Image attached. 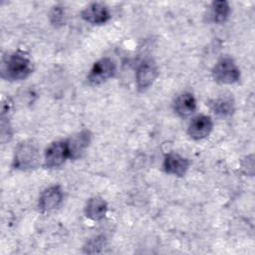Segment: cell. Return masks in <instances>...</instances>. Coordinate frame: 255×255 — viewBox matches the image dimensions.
Segmentation results:
<instances>
[{"mask_svg":"<svg viewBox=\"0 0 255 255\" xmlns=\"http://www.w3.org/2000/svg\"><path fill=\"white\" fill-rule=\"evenodd\" d=\"M33 73V64L23 52H13L5 56L1 64V77L10 82L27 79Z\"/></svg>","mask_w":255,"mask_h":255,"instance_id":"6da1fadb","label":"cell"},{"mask_svg":"<svg viewBox=\"0 0 255 255\" xmlns=\"http://www.w3.org/2000/svg\"><path fill=\"white\" fill-rule=\"evenodd\" d=\"M40 159L38 144L32 139L21 141L15 148L12 165L15 169L27 171L35 168Z\"/></svg>","mask_w":255,"mask_h":255,"instance_id":"7a4b0ae2","label":"cell"},{"mask_svg":"<svg viewBox=\"0 0 255 255\" xmlns=\"http://www.w3.org/2000/svg\"><path fill=\"white\" fill-rule=\"evenodd\" d=\"M213 80L222 85H233L238 83L241 77L240 69L230 57L220 58L211 71Z\"/></svg>","mask_w":255,"mask_h":255,"instance_id":"3957f363","label":"cell"},{"mask_svg":"<svg viewBox=\"0 0 255 255\" xmlns=\"http://www.w3.org/2000/svg\"><path fill=\"white\" fill-rule=\"evenodd\" d=\"M116 72V63L111 58L104 57L94 63L87 76V80L90 85L98 86L113 78Z\"/></svg>","mask_w":255,"mask_h":255,"instance_id":"277c9868","label":"cell"},{"mask_svg":"<svg viewBox=\"0 0 255 255\" xmlns=\"http://www.w3.org/2000/svg\"><path fill=\"white\" fill-rule=\"evenodd\" d=\"M70 158L67 140H56L51 142L44 152V166L46 168H56L65 163Z\"/></svg>","mask_w":255,"mask_h":255,"instance_id":"5b68a950","label":"cell"},{"mask_svg":"<svg viewBox=\"0 0 255 255\" xmlns=\"http://www.w3.org/2000/svg\"><path fill=\"white\" fill-rule=\"evenodd\" d=\"M158 69L152 59L142 60L135 71V86L139 92L147 90L156 80Z\"/></svg>","mask_w":255,"mask_h":255,"instance_id":"8992f818","label":"cell"},{"mask_svg":"<svg viewBox=\"0 0 255 255\" xmlns=\"http://www.w3.org/2000/svg\"><path fill=\"white\" fill-rule=\"evenodd\" d=\"M64 193L60 185L47 187L39 196L38 208L42 213H49L56 210L63 202Z\"/></svg>","mask_w":255,"mask_h":255,"instance_id":"52a82bcc","label":"cell"},{"mask_svg":"<svg viewBox=\"0 0 255 255\" xmlns=\"http://www.w3.org/2000/svg\"><path fill=\"white\" fill-rule=\"evenodd\" d=\"M81 17L90 24L103 25L111 19V12L106 4L93 2L82 10Z\"/></svg>","mask_w":255,"mask_h":255,"instance_id":"ba28073f","label":"cell"},{"mask_svg":"<svg viewBox=\"0 0 255 255\" xmlns=\"http://www.w3.org/2000/svg\"><path fill=\"white\" fill-rule=\"evenodd\" d=\"M213 128V122L210 117L198 115L194 117L187 127V134L194 140H201L207 137Z\"/></svg>","mask_w":255,"mask_h":255,"instance_id":"9c48e42d","label":"cell"},{"mask_svg":"<svg viewBox=\"0 0 255 255\" xmlns=\"http://www.w3.org/2000/svg\"><path fill=\"white\" fill-rule=\"evenodd\" d=\"M190 161L188 158L176 152H168L163 158L162 167L167 174L174 176H183L188 170Z\"/></svg>","mask_w":255,"mask_h":255,"instance_id":"30bf717a","label":"cell"},{"mask_svg":"<svg viewBox=\"0 0 255 255\" xmlns=\"http://www.w3.org/2000/svg\"><path fill=\"white\" fill-rule=\"evenodd\" d=\"M66 140L70 152V158L77 159L81 157V155L85 152L86 148H88V146L90 145L92 140V133L88 129H83L73 134Z\"/></svg>","mask_w":255,"mask_h":255,"instance_id":"8fae6325","label":"cell"},{"mask_svg":"<svg viewBox=\"0 0 255 255\" xmlns=\"http://www.w3.org/2000/svg\"><path fill=\"white\" fill-rule=\"evenodd\" d=\"M196 108V100L194 96L188 92L178 95L173 102V110L180 118L190 117L195 113Z\"/></svg>","mask_w":255,"mask_h":255,"instance_id":"7c38bea8","label":"cell"},{"mask_svg":"<svg viewBox=\"0 0 255 255\" xmlns=\"http://www.w3.org/2000/svg\"><path fill=\"white\" fill-rule=\"evenodd\" d=\"M108 203L101 196H93L88 199L84 207V213L87 218L100 221L107 215Z\"/></svg>","mask_w":255,"mask_h":255,"instance_id":"4fadbf2b","label":"cell"},{"mask_svg":"<svg viewBox=\"0 0 255 255\" xmlns=\"http://www.w3.org/2000/svg\"><path fill=\"white\" fill-rule=\"evenodd\" d=\"M231 13L230 5L225 0L213 1L210 6V18L214 23L223 24L225 23Z\"/></svg>","mask_w":255,"mask_h":255,"instance_id":"5bb4252c","label":"cell"},{"mask_svg":"<svg viewBox=\"0 0 255 255\" xmlns=\"http://www.w3.org/2000/svg\"><path fill=\"white\" fill-rule=\"evenodd\" d=\"M212 113L221 118L230 117L234 113L233 101L229 98H217L208 104Z\"/></svg>","mask_w":255,"mask_h":255,"instance_id":"9a60e30c","label":"cell"},{"mask_svg":"<svg viewBox=\"0 0 255 255\" xmlns=\"http://www.w3.org/2000/svg\"><path fill=\"white\" fill-rule=\"evenodd\" d=\"M105 246H106V238L103 235H98L89 239L87 243L84 245L83 250H84V253L95 254V253H100Z\"/></svg>","mask_w":255,"mask_h":255,"instance_id":"2e32d148","label":"cell"},{"mask_svg":"<svg viewBox=\"0 0 255 255\" xmlns=\"http://www.w3.org/2000/svg\"><path fill=\"white\" fill-rule=\"evenodd\" d=\"M65 9L61 5H56L50 11V21L54 26H62L65 23Z\"/></svg>","mask_w":255,"mask_h":255,"instance_id":"e0dca14e","label":"cell"}]
</instances>
